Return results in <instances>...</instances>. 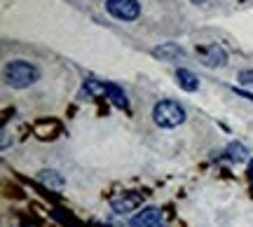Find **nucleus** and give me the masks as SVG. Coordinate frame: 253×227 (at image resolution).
<instances>
[{
    "label": "nucleus",
    "mask_w": 253,
    "mask_h": 227,
    "mask_svg": "<svg viewBox=\"0 0 253 227\" xmlns=\"http://www.w3.org/2000/svg\"><path fill=\"white\" fill-rule=\"evenodd\" d=\"M38 77H40V71L28 61L19 59V61H9L5 66V82L12 89H26L31 84H36Z\"/></svg>",
    "instance_id": "nucleus-1"
},
{
    "label": "nucleus",
    "mask_w": 253,
    "mask_h": 227,
    "mask_svg": "<svg viewBox=\"0 0 253 227\" xmlns=\"http://www.w3.org/2000/svg\"><path fill=\"white\" fill-rule=\"evenodd\" d=\"M153 122L162 129H176L185 122V108L178 101H160L153 108Z\"/></svg>",
    "instance_id": "nucleus-2"
},
{
    "label": "nucleus",
    "mask_w": 253,
    "mask_h": 227,
    "mask_svg": "<svg viewBox=\"0 0 253 227\" xmlns=\"http://www.w3.org/2000/svg\"><path fill=\"white\" fill-rule=\"evenodd\" d=\"M106 9L110 17L120 19V21H136L141 14L138 0H106Z\"/></svg>",
    "instance_id": "nucleus-3"
},
{
    "label": "nucleus",
    "mask_w": 253,
    "mask_h": 227,
    "mask_svg": "<svg viewBox=\"0 0 253 227\" xmlns=\"http://www.w3.org/2000/svg\"><path fill=\"white\" fill-rule=\"evenodd\" d=\"M197 56L202 59V64L207 66V68H223V66H227V52H225V47L216 45V42L199 45L197 47Z\"/></svg>",
    "instance_id": "nucleus-4"
},
{
    "label": "nucleus",
    "mask_w": 253,
    "mask_h": 227,
    "mask_svg": "<svg viewBox=\"0 0 253 227\" xmlns=\"http://www.w3.org/2000/svg\"><path fill=\"white\" fill-rule=\"evenodd\" d=\"M141 201H143L141 194L125 192V194H120V197H113V199H110V209L115 211L118 216H129L131 211H136L138 206H141Z\"/></svg>",
    "instance_id": "nucleus-5"
},
{
    "label": "nucleus",
    "mask_w": 253,
    "mask_h": 227,
    "mask_svg": "<svg viewBox=\"0 0 253 227\" xmlns=\"http://www.w3.org/2000/svg\"><path fill=\"white\" fill-rule=\"evenodd\" d=\"M157 223H162V211L157 206H145L143 211H138L134 218L129 220L131 227H153Z\"/></svg>",
    "instance_id": "nucleus-6"
},
{
    "label": "nucleus",
    "mask_w": 253,
    "mask_h": 227,
    "mask_svg": "<svg viewBox=\"0 0 253 227\" xmlns=\"http://www.w3.org/2000/svg\"><path fill=\"white\" fill-rule=\"evenodd\" d=\"M153 56L162 59V61H178V59L185 56V49H183L181 45H176V42H164V45L155 47Z\"/></svg>",
    "instance_id": "nucleus-7"
},
{
    "label": "nucleus",
    "mask_w": 253,
    "mask_h": 227,
    "mask_svg": "<svg viewBox=\"0 0 253 227\" xmlns=\"http://www.w3.org/2000/svg\"><path fill=\"white\" fill-rule=\"evenodd\" d=\"M176 84L183 91H197L199 89V77L188 68H178L176 71Z\"/></svg>",
    "instance_id": "nucleus-8"
},
{
    "label": "nucleus",
    "mask_w": 253,
    "mask_h": 227,
    "mask_svg": "<svg viewBox=\"0 0 253 227\" xmlns=\"http://www.w3.org/2000/svg\"><path fill=\"white\" fill-rule=\"evenodd\" d=\"M106 94H108V99L113 101V106H115V108L129 110V99H126L125 89H122L120 84H113V82H108V84H106Z\"/></svg>",
    "instance_id": "nucleus-9"
},
{
    "label": "nucleus",
    "mask_w": 253,
    "mask_h": 227,
    "mask_svg": "<svg viewBox=\"0 0 253 227\" xmlns=\"http://www.w3.org/2000/svg\"><path fill=\"white\" fill-rule=\"evenodd\" d=\"M225 154H227V159L230 162H235V164H242V162H246L249 159V148L244 146V143H239V141H232L230 146L225 148Z\"/></svg>",
    "instance_id": "nucleus-10"
},
{
    "label": "nucleus",
    "mask_w": 253,
    "mask_h": 227,
    "mask_svg": "<svg viewBox=\"0 0 253 227\" xmlns=\"http://www.w3.org/2000/svg\"><path fill=\"white\" fill-rule=\"evenodd\" d=\"M38 181L47 185V188H52V190H61L63 188V176L59 171H52V169H42L38 173Z\"/></svg>",
    "instance_id": "nucleus-11"
},
{
    "label": "nucleus",
    "mask_w": 253,
    "mask_h": 227,
    "mask_svg": "<svg viewBox=\"0 0 253 227\" xmlns=\"http://www.w3.org/2000/svg\"><path fill=\"white\" fill-rule=\"evenodd\" d=\"M106 84H108V82H101V80L89 77V80L84 82V94H87V96H99V94H106Z\"/></svg>",
    "instance_id": "nucleus-12"
},
{
    "label": "nucleus",
    "mask_w": 253,
    "mask_h": 227,
    "mask_svg": "<svg viewBox=\"0 0 253 227\" xmlns=\"http://www.w3.org/2000/svg\"><path fill=\"white\" fill-rule=\"evenodd\" d=\"M239 84H244L249 89H253V68H246L239 73Z\"/></svg>",
    "instance_id": "nucleus-13"
},
{
    "label": "nucleus",
    "mask_w": 253,
    "mask_h": 227,
    "mask_svg": "<svg viewBox=\"0 0 253 227\" xmlns=\"http://www.w3.org/2000/svg\"><path fill=\"white\" fill-rule=\"evenodd\" d=\"M235 94H239V96H244V99L253 101V94H246V91H242V89H237V87H235Z\"/></svg>",
    "instance_id": "nucleus-14"
},
{
    "label": "nucleus",
    "mask_w": 253,
    "mask_h": 227,
    "mask_svg": "<svg viewBox=\"0 0 253 227\" xmlns=\"http://www.w3.org/2000/svg\"><path fill=\"white\" fill-rule=\"evenodd\" d=\"M190 2H192V5H202L204 0H190Z\"/></svg>",
    "instance_id": "nucleus-15"
},
{
    "label": "nucleus",
    "mask_w": 253,
    "mask_h": 227,
    "mask_svg": "<svg viewBox=\"0 0 253 227\" xmlns=\"http://www.w3.org/2000/svg\"><path fill=\"white\" fill-rule=\"evenodd\" d=\"M249 173H251V183H253V164H251V169H249Z\"/></svg>",
    "instance_id": "nucleus-16"
},
{
    "label": "nucleus",
    "mask_w": 253,
    "mask_h": 227,
    "mask_svg": "<svg viewBox=\"0 0 253 227\" xmlns=\"http://www.w3.org/2000/svg\"><path fill=\"white\" fill-rule=\"evenodd\" d=\"M153 227H167V225H162V223H157V225H153Z\"/></svg>",
    "instance_id": "nucleus-17"
}]
</instances>
